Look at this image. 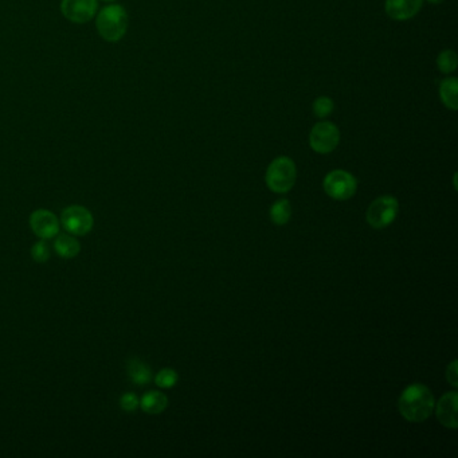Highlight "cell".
<instances>
[{"label":"cell","mask_w":458,"mask_h":458,"mask_svg":"<svg viewBox=\"0 0 458 458\" xmlns=\"http://www.w3.org/2000/svg\"><path fill=\"white\" fill-rule=\"evenodd\" d=\"M457 403L458 394L456 391L446 392L441 396L437 407H434L437 418L442 426L453 430L457 429Z\"/></svg>","instance_id":"cell-10"},{"label":"cell","mask_w":458,"mask_h":458,"mask_svg":"<svg viewBox=\"0 0 458 458\" xmlns=\"http://www.w3.org/2000/svg\"><path fill=\"white\" fill-rule=\"evenodd\" d=\"M118 405L122 412H135L140 407V398L135 392H124L120 396Z\"/></svg>","instance_id":"cell-21"},{"label":"cell","mask_w":458,"mask_h":458,"mask_svg":"<svg viewBox=\"0 0 458 458\" xmlns=\"http://www.w3.org/2000/svg\"><path fill=\"white\" fill-rule=\"evenodd\" d=\"M127 375L129 381L138 387H144L152 381V369L138 358H131L127 362Z\"/></svg>","instance_id":"cell-12"},{"label":"cell","mask_w":458,"mask_h":458,"mask_svg":"<svg viewBox=\"0 0 458 458\" xmlns=\"http://www.w3.org/2000/svg\"><path fill=\"white\" fill-rule=\"evenodd\" d=\"M54 250L61 258L71 259L81 252V244L73 234H58L54 241Z\"/></svg>","instance_id":"cell-13"},{"label":"cell","mask_w":458,"mask_h":458,"mask_svg":"<svg viewBox=\"0 0 458 458\" xmlns=\"http://www.w3.org/2000/svg\"><path fill=\"white\" fill-rule=\"evenodd\" d=\"M129 18L127 10L120 4L104 7L95 19L98 34L108 42H118L128 31Z\"/></svg>","instance_id":"cell-2"},{"label":"cell","mask_w":458,"mask_h":458,"mask_svg":"<svg viewBox=\"0 0 458 458\" xmlns=\"http://www.w3.org/2000/svg\"><path fill=\"white\" fill-rule=\"evenodd\" d=\"M98 10L97 0H62L61 11L73 24H88L95 17Z\"/></svg>","instance_id":"cell-9"},{"label":"cell","mask_w":458,"mask_h":458,"mask_svg":"<svg viewBox=\"0 0 458 458\" xmlns=\"http://www.w3.org/2000/svg\"><path fill=\"white\" fill-rule=\"evenodd\" d=\"M457 54L453 50H443L437 58V66L441 73L450 74L457 69Z\"/></svg>","instance_id":"cell-17"},{"label":"cell","mask_w":458,"mask_h":458,"mask_svg":"<svg viewBox=\"0 0 458 458\" xmlns=\"http://www.w3.org/2000/svg\"><path fill=\"white\" fill-rule=\"evenodd\" d=\"M297 179V168L295 161L288 156H280L272 161L266 170L265 182L269 190L275 194L289 192Z\"/></svg>","instance_id":"cell-3"},{"label":"cell","mask_w":458,"mask_h":458,"mask_svg":"<svg viewBox=\"0 0 458 458\" xmlns=\"http://www.w3.org/2000/svg\"><path fill=\"white\" fill-rule=\"evenodd\" d=\"M398 211L396 198L391 195L379 196L367 208V222L374 229H386L396 219Z\"/></svg>","instance_id":"cell-4"},{"label":"cell","mask_w":458,"mask_h":458,"mask_svg":"<svg viewBox=\"0 0 458 458\" xmlns=\"http://www.w3.org/2000/svg\"><path fill=\"white\" fill-rule=\"evenodd\" d=\"M340 143V131L331 121H319L309 134L311 148L320 154L327 155L333 152Z\"/></svg>","instance_id":"cell-7"},{"label":"cell","mask_w":458,"mask_h":458,"mask_svg":"<svg viewBox=\"0 0 458 458\" xmlns=\"http://www.w3.org/2000/svg\"><path fill=\"white\" fill-rule=\"evenodd\" d=\"M446 379L455 387H458L457 360H453L446 368Z\"/></svg>","instance_id":"cell-22"},{"label":"cell","mask_w":458,"mask_h":458,"mask_svg":"<svg viewBox=\"0 0 458 458\" xmlns=\"http://www.w3.org/2000/svg\"><path fill=\"white\" fill-rule=\"evenodd\" d=\"M59 222L66 232L75 237H84L94 228V218L91 210L80 205L64 208Z\"/></svg>","instance_id":"cell-5"},{"label":"cell","mask_w":458,"mask_h":458,"mask_svg":"<svg viewBox=\"0 0 458 458\" xmlns=\"http://www.w3.org/2000/svg\"><path fill=\"white\" fill-rule=\"evenodd\" d=\"M435 401L429 387L414 383L405 390L398 401L402 416L410 422H423L434 412Z\"/></svg>","instance_id":"cell-1"},{"label":"cell","mask_w":458,"mask_h":458,"mask_svg":"<svg viewBox=\"0 0 458 458\" xmlns=\"http://www.w3.org/2000/svg\"><path fill=\"white\" fill-rule=\"evenodd\" d=\"M168 406V398L161 391H148L140 399L141 410L151 415H158L164 412Z\"/></svg>","instance_id":"cell-14"},{"label":"cell","mask_w":458,"mask_h":458,"mask_svg":"<svg viewBox=\"0 0 458 458\" xmlns=\"http://www.w3.org/2000/svg\"><path fill=\"white\" fill-rule=\"evenodd\" d=\"M423 0H386L385 8L391 19L409 21L422 8Z\"/></svg>","instance_id":"cell-11"},{"label":"cell","mask_w":458,"mask_h":458,"mask_svg":"<svg viewBox=\"0 0 458 458\" xmlns=\"http://www.w3.org/2000/svg\"><path fill=\"white\" fill-rule=\"evenodd\" d=\"M333 109H335V102L332 101V98H329L327 95L318 97L313 102V113L321 120L332 115Z\"/></svg>","instance_id":"cell-19"},{"label":"cell","mask_w":458,"mask_h":458,"mask_svg":"<svg viewBox=\"0 0 458 458\" xmlns=\"http://www.w3.org/2000/svg\"><path fill=\"white\" fill-rule=\"evenodd\" d=\"M324 191L335 201H347L352 198L358 190L355 176L344 170L331 171L322 182Z\"/></svg>","instance_id":"cell-6"},{"label":"cell","mask_w":458,"mask_h":458,"mask_svg":"<svg viewBox=\"0 0 458 458\" xmlns=\"http://www.w3.org/2000/svg\"><path fill=\"white\" fill-rule=\"evenodd\" d=\"M429 3H432V4H439V3H442L443 0H428Z\"/></svg>","instance_id":"cell-23"},{"label":"cell","mask_w":458,"mask_h":458,"mask_svg":"<svg viewBox=\"0 0 458 458\" xmlns=\"http://www.w3.org/2000/svg\"><path fill=\"white\" fill-rule=\"evenodd\" d=\"M292 206L289 201L280 199L271 208V219L277 226H284L291 221Z\"/></svg>","instance_id":"cell-16"},{"label":"cell","mask_w":458,"mask_h":458,"mask_svg":"<svg viewBox=\"0 0 458 458\" xmlns=\"http://www.w3.org/2000/svg\"><path fill=\"white\" fill-rule=\"evenodd\" d=\"M179 375L174 368H163L155 376V385L161 389H172L176 386Z\"/></svg>","instance_id":"cell-18"},{"label":"cell","mask_w":458,"mask_h":458,"mask_svg":"<svg viewBox=\"0 0 458 458\" xmlns=\"http://www.w3.org/2000/svg\"><path fill=\"white\" fill-rule=\"evenodd\" d=\"M30 229L41 239H53L59 234L61 222L58 217L46 208H38L28 218Z\"/></svg>","instance_id":"cell-8"},{"label":"cell","mask_w":458,"mask_h":458,"mask_svg":"<svg viewBox=\"0 0 458 458\" xmlns=\"http://www.w3.org/2000/svg\"><path fill=\"white\" fill-rule=\"evenodd\" d=\"M30 254H31V258L35 262L45 264V262H47L50 259V257H51V250H50V246L47 245L46 241L45 239H41V241L35 242L31 246Z\"/></svg>","instance_id":"cell-20"},{"label":"cell","mask_w":458,"mask_h":458,"mask_svg":"<svg viewBox=\"0 0 458 458\" xmlns=\"http://www.w3.org/2000/svg\"><path fill=\"white\" fill-rule=\"evenodd\" d=\"M101 1H105V3H112V1H116V0H101Z\"/></svg>","instance_id":"cell-24"},{"label":"cell","mask_w":458,"mask_h":458,"mask_svg":"<svg viewBox=\"0 0 458 458\" xmlns=\"http://www.w3.org/2000/svg\"><path fill=\"white\" fill-rule=\"evenodd\" d=\"M458 81L455 77H448L439 84V97L443 105L450 111H457Z\"/></svg>","instance_id":"cell-15"}]
</instances>
